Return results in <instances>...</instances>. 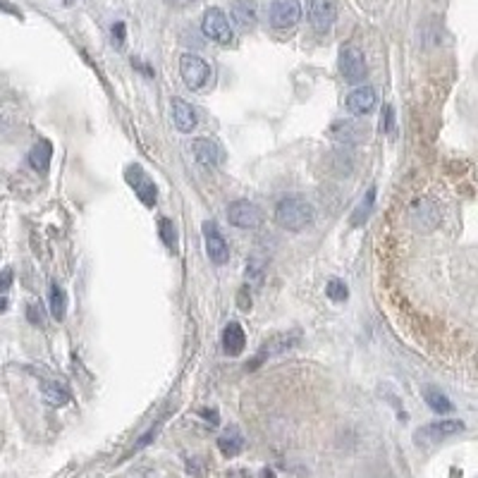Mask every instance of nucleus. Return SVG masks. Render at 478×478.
Listing matches in <instances>:
<instances>
[{
	"label": "nucleus",
	"mask_w": 478,
	"mask_h": 478,
	"mask_svg": "<svg viewBox=\"0 0 478 478\" xmlns=\"http://www.w3.org/2000/svg\"><path fill=\"white\" fill-rule=\"evenodd\" d=\"M275 220L287 232H301L316 220V208L301 196H287L277 203Z\"/></svg>",
	"instance_id": "obj_1"
},
{
	"label": "nucleus",
	"mask_w": 478,
	"mask_h": 478,
	"mask_svg": "<svg viewBox=\"0 0 478 478\" xmlns=\"http://www.w3.org/2000/svg\"><path fill=\"white\" fill-rule=\"evenodd\" d=\"M462 431H464V423L457 421V419L435 421V423H426V426H421L419 431L414 433V440H416V445H421V447H431V445L443 443V440L452 438V435H457Z\"/></svg>",
	"instance_id": "obj_2"
},
{
	"label": "nucleus",
	"mask_w": 478,
	"mask_h": 478,
	"mask_svg": "<svg viewBox=\"0 0 478 478\" xmlns=\"http://www.w3.org/2000/svg\"><path fill=\"white\" fill-rule=\"evenodd\" d=\"M180 75H182L187 89L199 92V89H203L210 80V65L206 63L201 56L184 53L182 60H180Z\"/></svg>",
	"instance_id": "obj_3"
},
{
	"label": "nucleus",
	"mask_w": 478,
	"mask_h": 478,
	"mask_svg": "<svg viewBox=\"0 0 478 478\" xmlns=\"http://www.w3.org/2000/svg\"><path fill=\"white\" fill-rule=\"evenodd\" d=\"M227 222L232 227L253 229L263 222V210L256 203L246 201V199H237V201L227 206Z\"/></svg>",
	"instance_id": "obj_4"
},
{
	"label": "nucleus",
	"mask_w": 478,
	"mask_h": 478,
	"mask_svg": "<svg viewBox=\"0 0 478 478\" xmlns=\"http://www.w3.org/2000/svg\"><path fill=\"white\" fill-rule=\"evenodd\" d=\"M125 180H127V184L134 189L139 201L144 206H149V208H153L156 199H158V187H156L153 180L149 177V172L144 170L141 165H130L125 170Z\"/></svg>",
	"instance_id": "obj_5"
},
{
	"label": "nucleus",
	"mask_w": 478,
	"mask_h": 478,
	"mask_svg": "<svg viewBox=\"0 0 478 478\" xmlns=\"http://www.w3.org/2000/svg\"><path fill=\"white\" fill-rule=\"evenodd\" d=\"M337 65H340L342 77H344V80H347L349 84L364 82V80H366V75H368L364 53H361L356 46H342L340 60H337Z\"/></svg>",
	"instance_id": "obj_6"
},
{
	"label": "nucleus",
	"mask_w": 478,
	"mask_h": 478,
	"mask_svg": "<svg viewBox=\"0 0 478 478\" xmlns=\"http://www.w3.org/2000/svg\"><path fill=\"white\" fill-rule=\"evenodd\" d=\"M201 29L210 41H215V44H232V36H234L232 24H229V20L222 10H218V8L206 10L203 20H201Z\"/></svg>",
	"instance_id": "obj_7"
},
{
	"label": "nucleus",
	"mask_w": 478,
	"mask_h": 478,
	"mask_svg": "<svg viewBox=\"0 0 478 478\" xmlns=\"http://www.w3.org/2000/svg\"><path fill=\"white\" fill-rule=\"evenodd\" d=\"M268 20L275 29H289L301 20L299 0H270Z\"/></svg>",
	"instance_id": "obj_8"
},
{
	"label": "nucleus",
	"mask_w": 478,
	"mask_h": 478,
	"mask_svg": "<svg viewBox=\"0 0 478 478\" xmlns=\"http://www.w3.org/2000/svg\"><path fill=\"white\" fill-rule=\"evenodd\" d=\"M203 239H206V251H208L210 261L215 265H225L229 261V246L213 220L203 222Z\"/></svg>",
	"instance_id": "obj_9"
},
{
	"label": "nucleus",
	"mask_w": 478,
	"mask_h": 478,
	"mask_svg": "<svg viewBox=\"0 0 478 478\" xmlns=\"http://www.w3.org/2000/svg\"><path fill=\"white\" fill-rule=\"evenodd\" d=\"M308 20L316 32H330L337 20V3L335 0H308Z\"/></svg>",
	"instance_id": "obj_10"
},
{
	"label": "nucleus",
	"mask_w": 478,
	"mask_h": 478,
	"mask_svg": "<svg viewBox=\"0 0 478 478\" xmlns=\"http://www.w3.org/2000/svg\"><path fill=\"white\" fill-rule=\"evenodd\" d=\"M347 111L354 115V118H364L376 108V92L371 87H356L354 92H349L347 96Z\"/></svg>",
	"instance_id": "obj_11"
},
{
	"label": "nucleus",
	"mask_w": 478,
	"mask_h": 478,
	"mask_svg": "<svg viewBox=\"0 0 478 478\" xmlns=\"http://www.w3.org/2000/svg\"><path fill=\"white\" fill-rule=\"evenodd\" d=\"M172 122H175V127H177V132L189 134L199 122L196 111H194L191 103H187L182 99H172Z\"/></svg>",
	"instance_id": "obj_12"
},
{
	"label": "nucleus",
	"mask_w": 478,
	"mask_h": 478,
	"mask_svg": "<svg viewBox=\"0 0 478 478\" xmlns=\"http://www.w3.org/2000/svg\"><path fill=\"white\" fill-rule=\"evenodd\" d=\"M330 134L337 139V141L342 144H359L366 139V127L361 122H354V120H349V122H335L330 127Z\"/></svg>",
	"instance_id": "obj_13"
},
{
	"label": "nucleus",
	"mask_w": 478,
	"mask_h": 478,
	"mask_svg": "<svg viewBox=\"0 0 478 478\" xmlns=\"http://www.w3.org/2000/svg\"><path fill=\"white\" fill-rule=\"evenodd\" d=\"M258 20V8L256 0H234L232 3V22L239 29H251Z\"/></svg>",
	"instance_id": "obj_14"
},
{
	"label": "nucleus",
	"mask_w": 478,
	"mask_h": 478,
	"mask_svg": "<svg viewBox=\"0 0 478 478\" xmlns=\"http://www.w3.org/2000/svg\"><path fill=\"white\" fill-rule=\"evenodd\" d=\"M191 153L199 165H218L220 163V146L213 139H196L191 144Z\"/></svg>",
	"instance_id": "obj_15"
},
{
	"label": "nucleus",
	"mask_w": 478,
	"mask_h": 478,
	"mask_svg": "<svg viewBox=\"0 0 478 478\" xmlns=\"http://www.w3.org/2000/svg\"><path fill=\"white\" fill-rule=\"evenodd\" d=\"M246 344V335H244V328H241L239 323H227L225 330H222V349H225V354L229 356H237L241 354V349H244Z\"/></svg>",
	"instance_id": "obj_16"
},
{
	"label": "nucleus",
	"mask_w": 478,
	"mask_h": 478,
	"mask_svg": "<svg viewBox=\"0 0 478 478\" xmlns=\"http://www.w3.org/2000/svg\"><path fill=\"white\" fill-rule=\"evenodd\" d=\"M51 158H53V146L48 139H39L36 146L29 151V165H32L36 172H46L48 168H51Z\"/></svg>",
	"instance_id": "obj_17"
},
{
	"label": "nucleus",
	"mask_w": 478,
	"mask_h": 478,
	"mask_svg": "<svg viewBox=\"0 0 478 478\" xmlns=\"http://www.w3.org/2000/svg\"><path fill=\"white\" fill-rule=\"evenodd\" d=\"M218 447H220L222 455L227 457L239 455L241 447H244V438H241V433L237 431V426H227L225 431H222L220 440H218Z\"/></svg>",
	"instance_id": "obj_18"
},
{
	"label": "nucleus",
	"mask_w": 478,
	"mask_h": 478,
	"mask_svg": "<svg viewBox=\"0 0 478 478\" xmlns=\"http://www.w3.org/2000/svg\"><path fill=\"white\" fill-rule=\"evenodd\" d=\"M440 215H438V208H435V203L431 201H419L414 208V222L419 225L421 229H433L438 225Z\"/></svg>",
	"instance_id": "obj_19"
},
{
	"label": "nucleus",
	"mask_w": 478,
	"mask_h": 478,
	"mask_svg": "<svg viewBox=\"0 0 478 478\" xmlns=\"http://www.w3.org/2000/svg\"><path fill=\"white\" fill-rule=\"evenodd\" d=\"M48 304H51V316L56 320L65 318V311H68V294L65 289L58 285V282H51L48 287Z\"/></svg>",
	"instance_id": "obj_20"
},
{
	"label": "nucleus",
	"mask_w": 478,
	"mask_h": 478,
	"mask_svg": "<svg viewBox=\"0 0 478 478\" xmlns=\"http://www.w3.org/2000/svg\"><path fill=\"white\" fill-rule=\"evenodd\" d=\"M373 203H376V187H371L366 194H364V199H361L359 203H356V208H354V213H352V227H359V225H364V222L371 218L373 213Z\"/></svg>",
	"instance_id": "obj_21"
},
{
	"label": "nucleus",
	"mask_w": 478,
	"mask_h": 478,
	"mask_svg": "<svg viewBox=\"0 0 478 478\" xmlns=\"http://www.w3.org/2000/svg\"><path fill=\"white\" fill-rule=\"evenodd\" d=\"M423 399H426L428 407L433 411H438V414H450V411L455 409L450 402V397H447L445 392L435 390V387H426V390H423Z\"/></svg>",
	"instance_id": "obj_22"
},
{
	"label": "nucleus",
	"mask_w": 478,
	"mask_h": 478,
	"mask_svg": "<svg viewBox=\"0 0 478 478\" xmlns=\"http://www.w3.org/2000/svg\"><path fill=\"white\" fill-rule=\"evenodd\" d=\"M41 392H44L46 402H51L53 407H63V404H68V399H70L65 385H60V383H44Z\"/></svg>",
	"instance_id": "obj_23"
},
{
	"label": "nucleus",
	"mask_w": 478,
	"mask_h": 478,
	"mask_svg": "<svg viewBox=\"0 0 478 478\" xmlns=\"http://www.w3.org/2000/svg\"><path fill=\"white\" fill-rule=\"evenodd\" d=\"M158 232H161V241L168 246V251L177 253V229H175L170 218H161V220H158Z\"/></svg>",
	"instance_id": "obj_24"
},
{
	"label": "nucleus",
	"mask_w": 478,
	"mask_h": 478,
	"mask_svg": "<svg viewBox=\"0 0 478 478\" xmlns=\"http://www.w3.org/2000/svg\"><path fill=\"white\" fill-rule=\"evenodd\" d=\"M296 342H299V335H296V332H282V335L273 337L265 349H268V352H287V349H292Z\"/></svg>",
	"instance_id": "obj_25"
},
{
	"label": "nucleus",
	"mask_w": 478,
	"mask_h": 478,
	"mask_svg": "<svg viewBox=\"0 0 478 478\" xmlns=\"http://www.w3.org/2000/svg\"><path fill=\"white\" fill-rule=\"evenodd\" d=\"M265 263H268V258H265V256H261L258 251H253V253H251L249 265H246V275H249V280L261 282L263 270H265Z\"/></svg>",
	"instance_id": "obj_26"
},
{
	"label": "nucleus",
	"mask_w": 478,
	"mask_h": 478,
	"mask_svg": "<svg viewBox=\"0 0 478 478\" xmlns=\"http://www.w3.org/2000/svg\"><path fill=\"white\" fill-rule=\"evenodd\" d=\"M325 292H328V296L332 301H344L349 296V289L342 280H330L328 287H325Z\"/></svg>",
	"instance_id": "obj_27"
},
{
	"label": "nucleus",
	"mask_w": 478,
	"mask_h": 478,
	"mask_svg": "<svg viewBox=\"0 0 478 478\" xmlns=\"http://www.w3.org/2000/svg\"><path fill=\"white\" fill-rule=\"evenodd\" d=\"M12 280H15V273H12L10 268L0 270V294H5L12 285Z\"/></svg>",
	"instance_id": "obj_28"
},
{
	"label": "nucleus",
	"mask_w": 478,
	"mask_h": 478,
	"mask_svg": "<svg viewBox=\"0 0 478 478\" xmlns=\"http://www.w3.org/2000/svg\"><path fill=\"white\" fill-rule=\"evenodd\" d=\"M383 120H385V132L387 134H392V132H395V111H392V106H385Z\"/></svg>",
	"instance_id": "obj_29"
},
{
	"label": "nucleus",
	"mask_w": 478,
	"mask_h": 478,
	"mask_svg": "<svg viewBox=\"0 0 478 478\" xmlns=\"http://www.w3.org/2000/svg\"><path fill=\"white\" fill-rule=\"evenodd\" d=\"M113 36H115V46H122V39H125V24L118 22L113 27Z\"/></svg>",
	"instance_id": "obj_30"
},
{
	"label": "nucleus",
	"mask_w": 478,
	"mask_h": 478,
	"mask_svg": "<svg viewBox=\"0 0 478 478\" xmlns=\"http://www.w3.org/2000/svg\"><path fill=\"white\" fill-rule=\"evenodd\" d=\"M237 304H239V306H244V308H249V306H251V299H249V294H246V289H241V292H239Z\"/></svg>",
	"instance_id": "obj_31"
},
{
	"label": "nucleus",
	"mask_w": 478,
	"mask_h": 478,
	"mask_svg": "<svg viewBox=\"0 0 478 478\" xmlns=\"http://www.w3.org/2000/svg\"><path fill=\"white\" fill-rule=\"evenodd\" d=\"M27 316H29V320H32V323H41L39 308H36V306H29V313H27Z\"/></svg>",
	"instance_id": "obj_32"
},
{
	"label": "nucleus",
	"mask_w": 478,
	"mask_h": 478,
	"mask_svg": "<svg viewBox=\"0 0 478 478\" xmlns=\"http://www.w3.org/2000/svg\"><path fill=\"white\" fill-rule=\"evenodd\" d=\"M0 10H5V12H12V15H20V12H17V10L12 8V5H8V3H0Z\"/></svg>",
	"instance_id": "obj_33"
},
{
	"label": "nucleus",
	"mask_w": 478,
	"mask_h": 478,
	"mask_svg": "<svg viewBox=\"0 0 478 478\" xmlns=\"http://www.w3.org/2000/svg\"><path fill=\"white\" fill-rule=\"evenodd\" d=\"M5 308H8V301H5L3 296H0V311H5Z\"/></svg>",
	"instance_id": "obj_34"
}]
</instances>
